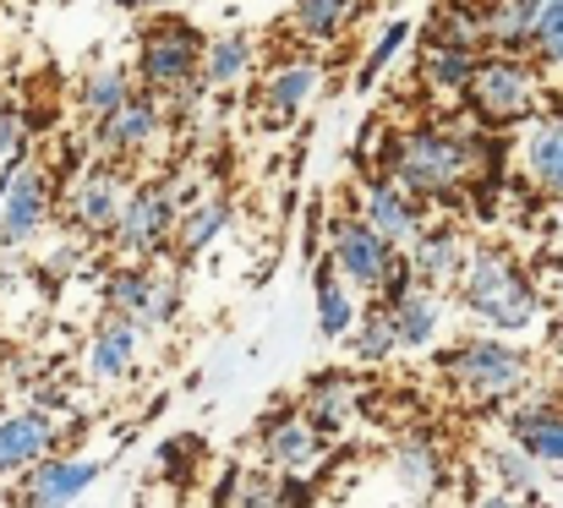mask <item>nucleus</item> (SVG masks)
Returning <instances> with one entry per match:
<instances>
[{
  "label": "nucleus",
  "instance_id": "nucleus-18",
  "mask_svg": "<svg viewBox=\"0 0 563 508\" xmlns=\"http://www.w3.org/2000/svg\"><path fill=\"white\" fill-rule=\"evenodd\" d=\"M405 257H410V268H416V285L449 290V285L460 279L465 257H471V241H465L460 224H432V219H427V224L416 230V241L405 246Z\"/></svg>",
  "mask_w": 563,
  "mask_h": 508
},
{
  "label": "nucleus",
  "instance_id": "nucleus-23",
  "mask_svg": "<svg viewBox=\"0 0 563 508\" xmlns=\"http://www.w3.org/2000/svg\"><path fill=\"white\" fill-rule=\"evenodd\" d=\"M252 55H257V44H252V33H246V27H219L213 38H202V66H197V82H202L208 93H224V88L246 82Z\"/></svg>",
  "mask_w": 563,
  "mask_h": 508
},
{
  "label": "nucleus",
  "instance_id": "nucleus-4",
  "mask_svg": "<svg viewBox=\"0 0 563 508\" xmlns=\"http://www.w3.org/2000/svg\"><path fill=\"white\" fill-rule=\"evenodd\" d=\"M187 197H191L187 175H159V180L132 186V191H126V208H121V219H115V230H110L115 257H126V263H154V257H165V252H170V235H176V213H181Z\"/></svg>",
  "mask_w": 563,
  "mask_h": 508
},
{
  "label": "nucleus",
  "instance_id": "nucleus-22",
  "mask_svg": "<svg viewBox=\"0 0 563 508\" xmlns=\"http://www.w3.org/2000/svg\"><path fill=\"white\" fill-rule=\"evenodd\" d=\"M383 312H388V323H394V344L410 350V355L432 350L438 334H443V290H432V285L405 290V296H399L394 307H383Z\"/></svg>",
  "mask_w": 563,
  "mask_h": 508
},
{
  "label": "nucleus",
  "instance_id": "nucleus-25",
  "mask_svg": "<svg viewBox=\"0 0 563 508\" xmlns=\"http://www.w3.org/2000/svg\"><path fill=\"white\" fill-rule=\"evenodd\" d=\"M318 77H323V66H318L312 55L279 60V66L268 71V82H263V115H268V121H290V115L312 99Z\"/></svg>",
  "mask_w": 563,
  "mask_h": 508
},
{
  "label": "nucleus",
  "instance_id": "nucleus-1",
  "mask_svg": "<svg viewBox=\"0 0 563 508\" xmlns=\"http://www.w3.org/2000/svg\"><path fill=\"white\" fill-rule=\"evenodd\" d=\"M449 290H454L460 312L493 334H526L542 318V290L509 246H471V257Z\"/></svg>",
  "mask_w": 563,
  "mask_h": 508
},
{
  "label": "nucleus",
  "instance_id": "nucleus-35",
  "mask_svg": "<svg viewBox=\"0 0 563 508\" xmlns=\"http://www.w3.org/2000/svg\"><path fill=\"white\" fill-rule=\"evenodd\" d=\"M88 263H93V241H82V235H60L55 246H44L38 274H44L49 285H66V279L88 274Z\"/></svg>",
  "mask_w": 563,
  "mask_h": 508
},
{
  "label": "nucleus",
  "instance_id": "nucleus-43",
  "mask_svg": "<svg viewBox=\"0 0 563 508\" xmlns=\"http://www.w3.org/2000/svg\"><path fill=\"white\" fill-rule=\"evenodd\" d=\"M126 11H154V16H170L176 5H187V0H121Z\"/></svg>",
  "mask_w": 563,
  "mask_h": 508
},
{
  "label": "nucleus",
  "instance_id": "nucleus-7",
  "mask_svg": "<svg viewBox=\"0 0 563 508\" xmlns=\"http://www.w3.org/2000/svg\"><path fill=\"white\" fill-rule=\"evenodd\" d=\"M197 66H202V27L187 16H154V27H143L137 38V88L159 93V99H176L181 88L197 82Z\"/></svg>",
  "mask_w": 563,
  "mask_h": 508
},
{
  "label": "nucleus",
  "instance_id": "nucleus-45",
  "mask_svg": "<svg viewBox=\"0 0 563 508\" xmlns=\"http://www.w3.org/2000/svg\"><path fill=\"white\" fill-rule=\"evenodd\" d=\"M0 290H5V252H0Z\"/></svg>",
  "mask_w": 563,
  "mask_h": 508
},
{
  "label": "nucleus",
  "instance_id": "nucleus-27",
  "mask_svg": "<svg viewBox=\"0 0 563 508\" xmlns=\"http://www.w3.org/2000/svg\"><path fill=\"white\" fill-rule=\"evenodd\" d=\"M132 88H137L132 66H121V60H110V66H93V71L77 82V115H82L88 126H99L104 115H115V110L132 99Z\"/></svg>",
  "mask_w": 563,
  "mask_h": 508
},
{
  "label": "nucleus",
  "instance_id": "nucleus-29",
  "mask_svg": "<svg viewBox=\"0 0 563 508\" xmlns=\"http://www.w3.org/2000/svg\"><path fill=\"white\" fill-rule=\"evenodd\" d=\"M421 33H427L432 49H471V55L487 49V38H482V11H476L471 0H443V5L427 16Z\"/></svg>",
  "mask_w": 563,
  "mask_h": 508
},
{
  "label": "nucleus",
  "instance_id": "nucleus-17",
  "mask_svg": "<svg viewBox=\"0 0 563 508\" xmlns=\"http://www.w3.org/2000/svg\"><path fill=\"white\" fill-rule=\"evenodd\" d=\"M137 355H143V334L126 323V318H99L93 323V334H88V350H82V372H88V383H99V388H115V383H126L132 372H137Z\"/></svg>",
  "mask_w": 563,
  "mask_h": 508
},
{
  "label": "nucleus",
  "instance_id": "nucleus-16",
  "mask_svg": "<svg viewBox=\"0 0 563 508\" xmlns=\"http://www.w3.org/2000/svg\"><path fill=\"white\" fill-rule=\"evenodd\" d=\"M351 208L362 213V224L377 230L388 246H410L416 230L427 224V202H416L410 191H399L388 175H373V180L362 186V202H351Z\"/></svg>",
  "mask_w": 563,
  "mask_h": 508
},
{
  "label": "nucleus",
  "instance_id": "nucleus-3",
  "mask_svg": "<svg viewBox=\"0 0 563 508\" xmlns=\"http://www.w3.org/2000/svg\"><path fill=\"white\" fill-rule=\"evenodd\" d=\"M438 372L465 394V399H482V405H515L526 388H531V355L515 350L509 339L498 334H465L454 339L443 355H438Z\"/></svg>",
  "mask_w": 563,
  "mask_h": 508
},
{
  "label": "nucleus",
  "instance_id": "nucleus-32",
  "mask_svg": "<svg viewBox=\"0 0 563 508\" xmlns=\"http://www.w3.org/2000/svg\"><path fill=\"white\" fill-rule=\"evenodd\" d=\"M351 344V355L362 361V366H383L388 355H399V344H394V323H388V312L383 307H367V312H356V329L345 334Z\"/></svg>",
  "mask_w": 563,
  "mask_h": 508
},
{
  "label": "nucleus",
  "instance_id": "nucleus-10",
  "mask_svg": "<svg viewBox=\"0 0 563 508\" xmlns=\"http://www.w3.org/2000/svg\"><path fill=\"white\" fill-rule=\"evenodd\" d=\"M399 246H388L377 230L362 224V213L356 208H340L334 219H329V235H323V257L334 263V274L351 285V290H367L373 296L377 279H383V268H388V257H394Z\"/></svg>",
  "mask_w": 563,
  "mask_h": 508
},
{
  "label": "nucleus",
  "instance_id": "nucleus-6",
  "mask_svg": "<svg viewBox=\"0 0 563 508\" xmlns=\"http://www.w3.org/2000/svg\"><path fill=\"white\" fill-rule=\"evenodd\" d=\"M99 307L110 318H126L143 339H154L181 318V279L176 274H159L154 263L115 257V268L99 279Z\"/></svg>",
  "mask_w": 563,
  "mask_h": 508
},
{
  "label": "nucleus",
  "instance_id": "nucleus-9",
  "mask_svg": "<svg viewBox=\"0 0 563 508\" xmlns=\"http://www.w3.org/2000/svg\"><path fill=\"white\" fill-rule=\"evenodd\" d=\"M126 169L110 165V159H88L77 165V175L66 180V191H55V208L66 213V224L82 235V241H110L121 208H126Z\"/></svg>",
  "mask_w": 563,
  "mask_h": 508
},
{
  "label": "nucleus",
  "instance_id": "nucleus-46",
  "mask_svg": "<svg viewBox=\"0 0 563 508\" xmlns=\"http://www.w3.org/2000/svg\"><path fill=\"white\" fill-rule=\"evenodd\" d=\"M559 383H563V372H559Z\"/></svg>",
  "mask_w": 563,
  "mask_h": 508
},
{
  "label": "nucleus",
  "instance_id": "nucleus-14",
  "mask_svg": "<svg viewBox=\"0 0 563 508\" xmlns=\"http://www.w3.org/2000/svg\"><path fill=\"white\" fill-rule=\"evenodd\" d=\"M66 438V421L38 410V405H16L0 410V482H16L27 465H38L44 454H55Z\"/></svg>",
  "mask_w": 563,
  "mask_h": 508
},
{
  "label": "nucleus",
  "instance_id": "nucleus-38",
  "mask_svg": "<svg viewBox=\"0 0 563 508\" xmlns=\"http://www.w3.org/2000/svg\"><path fill=\"white\" fill-rule=\"evenodd\" d=\"M405 290H416V268H410V257H405V246L388 257V268H383V279H377V290H373V301L377 307H394Z\"/></svg>",
  "mask_w": 563,
  "mask_h": 508
},
{
  "label": "nucleus",
  "instance_id": "nucleus-40",
  "mask_svg": "<svg viewBox=\"0 0 563 508\" xmlns=\"http://www.w3.org/2000/svg\"><path fill=\"white\" fill-rule=\"evenodd\" d=\"M22 143H27V115L11 99H0V165L22 159Z\"/></svg>",
  "mask_w": 563,
  "mask_h": 508
},
{
  "label": "nucleus",
  "instance_id": "nucleus-13",
  "mask_svg": "<svg viewBox=\"0 0 563 508\" xmlns=\"http://www.w3.org/2000/svg\"><path fill=\"white\" fill-rule=\"evenodd\" d=\"M99 476H104L99 460L55 449V454H44L38 465H27L16 476V508H77L82 493L99 487Z\"/></svg>",
  "mask_w": 563,
  "mask_h": 508
},
{
  "label": "nucleus",
  "instance_id": "nucleus-31",
  "mask_svg": "<svg viewBox=\"0 0 563 508\" xmlns=\"http://www.w3.org/2000/svg\"><path fill=\"white\" fill-rule=\"evenodd\" d=\"M351 11H356V0H296L290 5V27L307 44H334L345 33Z\"/></svg>",
  "mask_w": 563,
  "mask_h": 508
},
{
  "label": "nucleus",
  "instance_id": "nucleus-15",
  "mask_svg": "<svg viewBox=\"0 0 563 508\" xmlns=\"http://www.w3.org/2000/svg\"><path fill=\"white\" fill-rule=\"evenodd\" d=\"M509 443L531 454L542 471H563V399L553 394H520L509 405Z\"/></svg>",
  "mask_w": 563,
  "mask_h": 508
},
{
  "label": "nucleus",
  "instance_id": "nucleus-36",
  "mask_svg": "<svg viewBox=\"0 0 563 508\" xmlns=\"http://www.w3.org/2000/svg\"><path fill=\"white\" fill-rule=\"evenodd\" d=\"M405 44H410V22H405V16L383 22V33L373 38V49H367V60H362V88H367L373 77H383V71H388V60H394Z\"/></svg>",
  "mask_w": 563,
  "mask_h": 508
},
{
  "label": "nucleus",
  "instance_id": "nucleus-42",
  "mask_svg": "<svg viewBox=\"0 0 563 508\" xmlns=\"http://www.w3.org/2000/svg\"><path fill=\"white\" fill-rule=\"evenodd\" d=\"M241 476H246V465H224V471H219V482L208 487V508H230L235 487H241Z\"/></svg>",
  "mask_w": 563,
  "mask_h": 508
},
{
  "label": "nucleus",
  "instance_id": "nucleus-20",
  "mask_svg": "<svg viewBox=\"0 0 563 508\" xmlns=\"http://www.w3.org/2000/svg\"><path fill=\"white\" fill-rule=\"evenodd\" d=\"M388 476H394V487H399L405 498L427 504V498H438V487H443L449 465H443V454H438V443H432V438L410 432V438H399V443L388 449Z\"/></svg>",
  "mask_w": 563,
  "mask_h": 508
},
{
  "label": "nucleus",
  "instance_id": "nucleus-39",
  "mask_svg": "<svg viewBox=\"0 0 563 508\" xmlns=\"http://www.w3.org/2000/svg\"><path fill=\"white\" fill-rule=\"evenodd\" d=\"M230 508H279L274 476H268V471H246L241 487H235V498H230Z\"/></svg>",
  "mask_w": 563,
  "mask_h": 508
},
{
  "label": "nucleus",
  "instance_id": "nucleus-8",
  "mask_svg": "<svg viewBox=\"0 0 563 508\" xmlns=\"http://www.w3.org/2000/svg\"><path fill=\"white\" fill-rule=\"evenodd\" d=\"M55 219V175L44 159H11L0 165V252H27L44 224Z\"/></svg>",
  "mask_w": 563,
  "mask_h": 508
},
{
  "label": "nucleus",
  "instance_id": "nucleus-34",
  "mask_svg": "<svg viewBox=\"0 0 563 508\" xmlns=\"http://www.w3.org/2000/svg\"><path fill=\"white\" fill-rule=\"evenodd\" d=\"M526 49H531L537 66H563V0H537Z\"/></svg>",
  "mask_w": 563,
  "mask_h": 508
},
{
  "label": "nucleus",
  "instance_id": "nucleus-11",
  "mask_svg": "<svg viewBox=\"0 0 563 508\" xmlns=\"http://www.w3.org/2000/svg\"><path fill=\"white\" fill-rule=\"evenodd\" d=\"M165 99L159 93H148V88H132V99L115 110V115H104L99 126H93V148H99V159H110V165H132V159H143L159 137H165Z\"/></svg>",
  "mask_w": 563,
  "mask_h": 508
},
{
  "label": "nucleus",
  "instance_id": "nucleus-37",
  "mask_svg": "<svg viewBox=\"0 0 563 508\" xmlns=\"http://www.w3.org/2000/svg\"><path fill=\"white\" fill-rule=\"evenodd\" d=\"M197 465H202V438L181 432V438H165V443H159V476H170V482H187Z\"/></svg>",
  "mask_w": 563,
  "mask_h": 508
},
{
  "label": "nucleus",
  "instance_id": "nucleus-19",
  "mask_svg": "<svg viewBox=\"0 0 563 508\" xmlns=\"http://www.w3.org/2000/svg\"><path fill=\"white\" fill-rule=\"evenodd\" d=\"M356 383L345 377V372H312V383H307V394L296 399V410L307 416V427L329 443V438H340L351 421H356Z\"/></svg>",
  "mask_w": 563,
  "mask_h": 508
},
{
  "label": "nucleus",
  "instance_id": "nucleus-30",
  "mask_svg": "<svg viewBox=\"0 0 563 508\" xmlns=\"http://www.w3.org/2000/svg\"><path fill=\"white\" fill-rule=\"evenodd\" d=\"M482 471H487L493 493H509V498H537V493H542V476H548V471H542L531 454H520L515 443L487 449V454H482Z\"/></svg>",
  "mask_w": 563,
  "mask_h": 508
},
{
  "label": "nucleus",
  "instance_id": "nucleus-24",
  "mask_svg": "<svg viewBox=\"0 0 563 508\" xmlns=\"http://www.w3.org/2000/svg\"><path fill=\"white\" fill-rule=\"evenodd\" d=\"M520 165L526 175L548 191V197H563V110L553 115H531L526 121V143H520Z\"/></svg>",
  "mask_w": 563,
  "mask_h": 508
},
{
  "label": "nucleus",
  "instance_id": "nucleus-26",
  "mask_svg": "<svg viewBox=\"0 0 563 508\" xmlns=\"http://www.w3.org/2000/svg\"><path fill=\"white\" fill-rule=\"evenodd\" d=\"M312 307H318V334L323 339H345L356 329V290L334 274L329 257H318V268H312Z\"/></svg>",
  "mask_w": 563,
  "mask_h": 508
},
{
  "label": "nucleus",
  "instance_id": "nucleus-41",
  "mask_svg": "<svg viewBox=\"0 0 563 508\" xmlns=\"http://www.w3.org/2000/svg\"><path fill=\"white\" fill-rule=\"evenodd\" d=\"M274 487H279V508H312V498H318L312 476H274Z\"/></svg>",
  "mask_w": 563,
  "mask_h": 508
},
{
  "label": "nucleus",
  "instance_id": "nucleus-33",
  "mask_svg": "<svg viewBox=\"0 0 563 508\" xmlns=\"http://www.w3.org/2000/svg\"><path fill=\"white\" fill-rule=\"evenodd\" d=\"M476 60L482 55H471V49H421V82L427 88H438V93H465V82H471V71H476Z\"/></svg>",
  "mask_w": 563,
  "mask_h": 508
},
{
  "label": "nucleus",
  "instance_id": "nucleus-12",
  "mask_svg": "<svg viewBox=\"0 0 563 508\" xmlns=\"http://www.w3.org/2000/svg\"><path fill=\"white\" fill-rule=\"evenodd\" d=\"M257 454H263V465H268V476H312L318 471V460H323V438L307 427V416L296 410V405H274V410H263V421H257Z\"/></svg>",
  "mask_w": 563,
  "mask_h": 508
},
{
  "label": "nucleus",
  "instance_id": "nucleus-21",
  "mask_svg": "<svg viewBox=\"0 0 563 508\" xmlns=\"http://www.w3.org/2000/svg\"><path fill=\"white\" fill-rule=\"evenodd\" d=\"M224 230H230V197H224V191H191L187 202H181V213H176L170 246H176L181 263H191V257H202Z\"/></svg>",
  "mask_w": 563,
  "mask_h": 508
},
{
  "label": "nucleus",
  "instance_id": "nucleus-44",
  "mask_svg": "<svg viewBox=\"0 0 563 508\" xmlns=\"http://www.w3.org/2000/svg\"><path fill=\"white\" fill-rule=\"evenodd\" d=\"M471 508H526V498H509V493H482Z\"/></svg>",
  "mask_w": 563,
  "mask_h": 508
},
{
  "label": "nucleus",
  "instance_id": "nucleus-47",
  "mask_svg": "<svg viewBox=\"0 0 563 508\" xmlns=\"http://www.w3.org/2000/svg\"><path fill=\"white\" fill-rule=\"evenodd\" d=\"M0 508H5V504H0Z\"/></svg>",
  "mask_w": 563,
  "mask_h": 508
},
{
  "label": "nucleus",
  "instance_id": "nucleus-5",
  "mask_svg": "<svg viewBox=\"0 0 563 508\" xmlns=\"http://www.w3.org/2000/svg\"><path fill=\"white\" fill-rule=\"evenodd\" d=\"M476 115H482V126H493V132H509V126H526L531 115H537V104H542V77H537V60H526V55H482L476 60V71H471V82H465V93H460Z\"/></svg>",
  "mask_w": 563,
  "mask_h": 508
},
{
  "label": "nucleus",
  "instance_id": "nucleus-2",
  "mask_svg": "<svg viewBox=\"0 0 563 508\" xmlns=\"http://www.w3.org/2000/svg\"><path fill=\"white\" fill-rule=\"evenodd\" d=\"M383 175L416 202H449L476 180V132L410 126L383 137Z\"/></svg>",
  "mask_w": 563,
  "mask_h": 508
},
{
  "label": "nucleus",
  "instance_id": "nucleus-28",
  "mask_svg": "<svg viewBox=\"0 0 563 508\" xmlns=\"http://www.w3.org/2000/svg\"><path fill=\"white\" fill-rule=\"evenodd\" d=\"M476 11H482V38H487V49H498V55H526L537 0H482Z\"/></svg>",
  "mask_w": 563,
  "mask_h": 508
}]
</instances>
